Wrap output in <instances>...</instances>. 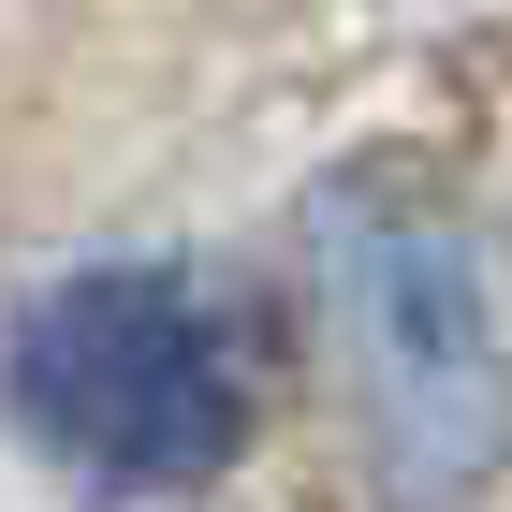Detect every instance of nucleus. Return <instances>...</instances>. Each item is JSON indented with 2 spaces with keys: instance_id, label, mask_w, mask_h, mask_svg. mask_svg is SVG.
<instances>
[{
  "instance_id": "f03ea898",
  "label": "nucleus",
  "mask_w": 512,
  "mask_h": 512,
  "mask_svg": "<svg viewBox=\"0 0 512 512\" xmlns=\"http://www.w3.org/2000/svg\"><path fill=\"white\" fill-rule=\"evenodd\" d=\"M0 395L88 498H191L249 439V337L191 264H74L15 308Z\"/></svg>"
},
{
  "instance_id": "f257e3e1",
  "label": "nucleus",
  "mask_w": 512,
  "mask_h": 512,
  "mask_svg": "<svg viewBox=\"0 0 512 512\" xmlns=\"http://www.w3.org/2000/svg\"><path fill=\"white\" fill-rule=\"evenodd\" d=\"M308 308L337 395H352L366 483L395 512H469L512 469V337L483 293L469 220L410 176V161H352L308 191Z\"/></svg>"
}]
</instances>
